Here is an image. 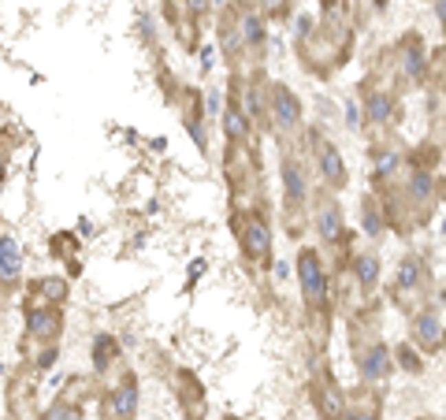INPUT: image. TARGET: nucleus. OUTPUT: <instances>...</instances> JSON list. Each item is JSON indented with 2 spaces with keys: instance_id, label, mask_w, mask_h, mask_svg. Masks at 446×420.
<instances>
[{
  "instance_id": "1",
  "label": "nucleus",
  "mask_w": 446,
  "mask_h": 420,
  "mask_svg": "<svg viewBox=\"0 0 446 420\" xmlns=\"http://www.w3.org/2000/svg\"><path fill=\"white\" fill-rule=\"evenodd\" d=\"M231 227H234V234H238L245 257H249L253 264H268V257H271V234H268L264 216L249 208V212H238V216H234Z\"/></svg>"
},
{
  "instance_id": "2",
  "label": "nucleus",
  "mask_w": 446,
  "mask_h": 420,
  "mask_svg": "<svg viewBox=\"0 0 446 420\" xmlns=\"http://www.w3.org/2000/svg\"><path fill=\"white\" fill-rule=\"evenodd\" d=\"M298 279H302V298L313 316H324L327 309V272L313 250L298 253Z\"/></svg>"
},
{
  "instance_id": "3",
  "label": "nucleus",
  "mask_w": 446,
  "mask_h": 420,
  "mask_svg": "<svg viewBox=\"0 0 446 420\" xmlns=\"http://www.w3.org/2000/svg\"><path fill=\"white\" fill-rule=\"evenodd\" d=\"M268 120L276 123L279 134H294L302 126V104H298L294 89L283 86V82H276L268 93Z\"/></svg>"
},
{
  "instance_id": "4",
  "label": "nucleus",
  "mask_w": 446,
  "mask_h": 420,
  "mask_svg": "<svg viewBox=\"0 0 446 420\" xmlns=\"http://www.w3.org/2000/svg\"><path fill=\"white\" fill-rule=\"evenodd\" d=\"M313 145H316V164H320V175L327 182V190H342L346 186V164H342V153L335 149L324 134H313Z\"/></svg>"
},
{
  "instance_id": "5",
  "label": "nucleus",
  "mask_w": 446,
  "mask_h": 420,
  "mask_svg": "<svg viewBox=\"0 0 446 420\" xmlns=\"http://www.w3.org/2000/svg\"><path fill=\"white\" fill-rule=\"evenodd\" d=\"M283 190H287V208L290 212H302L305 197H309V186H305V168L294 153L283 157Z\"/></svg>"
},
{
  "instance_id": "6",
  "label": "nucleus",
  "mask_w": 446,
  "mask_h": 420,
  "mask_svg": "<svg viewBox=\"0 0 446 420\" xmlns=\"http://www.w3.org/2000/svg\"><path fill=\"white\" fill-rule=\"evenodd\" d=\"M413 342L421 346L424 353H439L446 346V331H443L439 316H432V313L416 316V320H413Z\"/></svg>"
},
{
  "instance_id": "7",
  "label": "nucleus",
  "mask_w": 446,
  "mask_h": 420,
  "mask_svg": "<svg viewBox=\"0 0 446 420\" xmlns=\"http://www.w3.org/2000/svg\"><path fill=\"white\" fill-rule=\"evenodd\" d=\"M316 227H320V239L324 242H339L342 239V208L335 205L331 194H320L316 197Z\"/></svg>"
},
{
  "instance_id": "8",
  "label": "nucleus",
  "mask_w": 446,
  "mask_h": 420,
  "mask_svg": "<svg viewBox=\"0 0 446 420\" xmlns=\"http://www.w3.org/2000/svg\"><path fill=\"white\" fill-rule=\"evenodd\" d=\"M427 287V272H424V264L416 261V257H405L402 264H398V279H394V298L402 301L409 294H416V290H424Z\"/></svg>"
},
{
  "instance_id": "9",
  "label": "nucleus",
  "mask_w": 446,
  "mask_h": 420,
  "mask_svg": "<svg viewBox=\"0 0 446 420\" xmlns=\"http://www.w3.org/2000/svg\"><path fill=\"white\" fill-rule=\"evenodd\" d=\"M60 327H63V316H60V309H30L26 313V335L30 339H56L60 335Z\"/></svg>"
},
{
  "instance_id": "10",
  "label": "nucleus",
  "mask_w": 446,
  "mask_h": 420,
  "mask_svg": "<svg viewBox=\"0 0 446 420\" xmlns=\"http://www.w3.org/2000/svg\"><path fill=\"white\" fill-rule=\"evenodd\" d=\"M357 357H361V372H365V379L372 383H379L390 372V361H387V346L379 342V339H372L368 350H357Z\"/></svg>"
},
{
  "instance_id": "11",
  "label": "nucleus",
  "mask_w": 446,
  "mask_h": 420,
  "mask_svg": "<svg viewBox=\"0 0 446 420\" xmlns=\"http://www.w3.org/2000/svg\"><path fill=\"white\" fill-rule=\"evenodd\" d=\"M134 406H138V383H134V376H126L120 387L108 395V409L115 413V420H131Z\"/></svg>"
},
{
  "instance_id": "12",
  "label": "nucleus",
  "mask_w": 446,
  "mask_h": 420,
  "mask_svg": "<svg viewBox=\"0 0 446 420\" xmlns=\"http://www.w3.org/2000/svg\"><path fill=\"white\" fill-rule=\"evenodd\" d=\"M402 71L413 82H421L424 78V67H427V60H424V45H421V38H413V34H409V38L402 41Z\"/></svg>"
},
{
  "instance_id": "13",
  "label": "nucleus",
  "mask_w": 446,
  "mask_h": 420,
  "mask_svg": "<svg viewBox=\"0 0 446 420\" xmlns=\"http://www.w3.org/2000/svg\"><path fill=\"white\" fill-rule=\"evenodd\" d=\"M365 108H368V123H390V115H394V93H387V89H372L365 93Z\"/></svg>"
},
{
  "instance_id": "14",
  "label": "nucleus",
  "mask_w": 446,
  "mask_h": 420,
  "mask_svg": "<svg viewBox=\"0 0 446 420\" xmlns=\"http://www.w3.org/2000/svg\"><path fill=\"white\" fill-rule=\"evenodd\" d=\"M179 383H183V401H186V413L190 420H197L205 413V395H201V383H197L190 372H179Z\"/></svg>"
},
{
  "instance_id": "15",
  "label": "nucleus",
  "mask_w": 446,
  "mask_h": 420,
  "mask_svg": "<svg viewBox=\"0 0 446 420\" xmlns=\"http://www.w3.org/2000/svg\"><path fill=\"white\" fill-rule=\"evenodd\" d=\"M19 264H23L19 245H15L12 239H0V279L15 283V279H19Z\"/></svg>"
},
{
  "instance_id": "16",
  "label": "nucleus",
  "mask_w": 446,
  "mask_h": 420,
  "mask_svg": "<svg viewBox=\"0 0 446 420\" xmlns=\"http://www.w3.org/2000/svg\"><path fill=\"white\" fill-rule=\"evenodd\" d=\"M316 401H320V409H324V417H327V420L342 417V390L335 387L331 379H324V383H320V390H316Z\"/></svg>"
},
{
  "instance_id": "17",
  "label": "nucleus",
  "mask_w": 446,
  "mask_h": 420,
  "mask_svg": "<svg viewBox=\"0 0 446 420\" xmlns=\"http://www.w3.org/2000/svg\"><path fill=\"white\" fill-rule=\"evenodd\" d=\"M353 272H357L361 287L372 290V287H376V279H379V257H376V253H365V257H357V264H353Z\"/></svg>"
},
{
  "instance_id": "18",
  "label": "nucleus",
  "mask_w": 446,
  "mask_h": 420,
  "mask_svg": "<svg viewBox=\"0 0 446 420\" xmlns=\"http://www.w3.org/2000/svg\"><path fill=\"white\" fill-rule=\"evenodd\" d=\"M45 420H82V409L60 398V401H52V409L45 413Z\"/></svg>"
},
{
  "instance_id": "19",
  "label": "nucleus",
  "mask_w": 446,
  "mask_h": 420,
  "mask_svg": "<svg viewBox=\"0 0 446 420\" xmlns=\"http://www.w3.org/2000/svg\"><path fill=\"white\" fill-rule=\"evenodd\" d=\"M383 216H387V212L376 205V201H365V227H368L372 234H379V231H383Z\"/></svg>"
},
{
  "instance_id": "20",
  "label": "nucleus",
  "mask_w": 446,
  "mask_h": 420,
  "mask_svg": "<svg viewBox=\"0 0 446 420\" xmlns=\"http://www.w3.org/2000/svg\"><path fill=\"white\" fill-rule=\"evenodd\" d=\"M93 357H97V368L112 364V357H115V342L108 339V335H101V339H97V346H93Z\"/></svg>"
},
{
  "instance_id": "21",
  "label": "nucleus",
  "mask_w": 446,
  "mask_h": 420,
  "mask_svg": "<svg viewBox=\"0 0 446 420\" xmlns=\"http://www.w3.org/2000/svg\"><path fill=\"white\" fill-rule=\"evenodd\" d=\"M260 15H268V19H287L290 0H260Z\"/></svg>"
},
{
  "instance_id": "22",
  "label": "nucleus",
  "mask_w": 446,
  "mask_h": 420,
  "mask_svg": "<svg viewBox=\"0 0 446 420\" xmlns=\"http://www.w3.org/2000/svg\"><path fill=\"white\" fill-rule=\"evenodd\" d=\"M398 361H402V368H409V372H421V361L413 357V350H398Z\"/></svg>"
},
{
  "instance_id": "23",
  "label": "nucleus",
  "mask_w": 446,
  "mask_h": 420,
  "mask_svg": "<svg viewBox=\"0 0 446 420\" xmlns=\"http://www.w3.org/2000/svg\"><path fill=\"white\" fill-rule=\"evenodd\" d=\"M0 179H4V157H0Z\"/></svg>"
}]
</instances>
